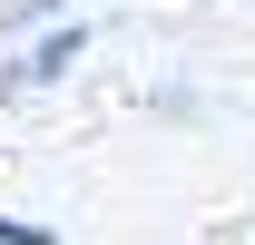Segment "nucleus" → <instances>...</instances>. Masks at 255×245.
I'll return each mask as SVG.
<instances>
[{
    "mask_svg": "<svg viewBox=\"0 0 255 245\" xmlns=\"http://www.w3.org/2000/svg\"><path fill=\"white\" fill-rule=\"evenodd\" d=\"M79 49H89V30H79V20H49L20 59L0 69V89H49V79H69V69H79Z\"/></svg>",
    "mask_w": 255,
    "mask_h": 245,
    "instance_id": "nucleus-1",
    "label": "nucleus"
},
{
    "mask_svg": "<svg viewBox=\"0 0 255 245\" xmlns=\"http://www.w3.org/2000/svg\"><path fill=\"white\" fill-rule=\"evenodd\" d=\"M49 20H59V0H10V10H0V39H30V30H49Z\"/></svg>",
    "mask_w": 255,
    "mask_h": 245,
    "instance_id": "nucleus-2",
    "label": "nucleus"
},
{
    "mask_svg": "<svg viewBox=\"0 0 255 245\" xmlns=\"http://www.w3.org/2000/svg\"><path fill=\"white\" fill-rule=\"evenodd\" d=\"M0 245H59L49 226H30V216H0Z\"/></svg>",
    "mask_w": 255,
    "mask_h": 245,
    "instance_id": "nucleus-3",
    "label": "nucleus"
}]
</instances>
